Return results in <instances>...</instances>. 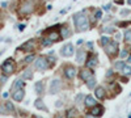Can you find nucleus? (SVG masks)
<instances>
[{"label":"nucleus","mask_w":131,"mask_h":118,"mask_svg":"<svg viewBox=\"0 0 131 118\" xmlns=\"http://www.w3.org/2000/svg\"><path fill=\"white\" fill-rule=\"evenodd\" d=\"M112 75H113V70H109L107 72H106V76L109 78V76H112Z\"/></svg>","instance_id":"ea45409f"},{"label":"nucleus","mask_w":131,"mask_h":118,"mask_svg":"<svg viewBox=\"0 0 131 118\" xmlns=\"http://www.w3.org/2000/svg\"><path fill=\"white\" fill-rule=\"evenodd\" d=\"M0 80H2V83H5V81H7V75L2 76V78H0Z\"/></svg>","instance_id":"a19ab883"},{"label":"nucleus","mask_w":131,"mask_h":118,"mask_svg":"<svg viewBox=\"0 0 131 118\" xmlns=\"http://www.w3.org/2000/svg\"><path fill=\"white\" fill-rule=\"evenodd\" d=\"M101 16H102L101 10H96V18H101Z\"/></svg>","instance_id":"e433bc0d"},{"label":"nucleus","mask_w":131,"mask_h":118,"mask_svg":"<svg viewBox=\"0 0 131 118\" xmlns=\"http://www.w3.org/2000/svg\"><path fill=\"white\" fill-rule=\"evenodd\" d=\"M34 89H36V92L38 94H41L43 92V81H37L36 85H34Z\"/></svg>","instance_id":"6ab92c4d"},{"label":"nucleus","mask_w":131,"mask_h":118,"mask_svg":"<svg viewBox=\"0 0 131 118\" xmlns=\"http://www.w3.org/2000/svg\"><path fill=\"white\" fill-rule=\"evenodd\" d=\"M8 94H9L8 92H4V93H3V97H4V99H7V97H8Z\"/></svg>","instance_id":"c03bdc74"},{"label":"nucleus","mask_w":131,"mask_h":118,"mask_svg":"<svg viewBox=\"0 0 131 118\" xmlns=\"http://www.w3.org/2000/svg\"><path fill=\"white\" fill-rule=\"evenodd\" d=\"M47 67H49V63H47V59H45V58H38L37 60H36V68L37 70H39V71H45V70H47Z\"/></svg>","instance_id":"423d86ee"},{"label":"nucleus","mask_w":131,"mask_h":118,"mask_svg":"<svg viewBox=\"0 0 131 118\" xmlns=\"http://www.w3.org/2000/svg\"><path fill=\"white\" fill-rule=\"evenodd\" d=\"M84 58H85V51L83 49H79L78 52H76V62H78V63H83Z\"/></svg>","instance_id":"2eb2a0df"},{"label":"nucleus","mask_w":131,"mask_h":118,"mask_svg":"<svg viewBox=\"0 0 131 118\" xmlns=\"http://www.w3.org/2000/svg\"><path fill=\"white\" fill-rule=\"evenodd\" d=\"M131 13V10H128V9H123V10H121V15L122 16H125V15H130Z\"/></svg>","instance_id":"c9c22d12"},{"label":"nucleus","mask_w":131,"mask_h":118,"mask_svg":"<svg viewBox=\"0 0 131 118\" xmlns=\"http://www.w3.org/2000/svg\"><path fill=\"white\" fill-rule=\"evenodd\" d=\"M5 108H7V110H8V112H13V110H15L13 104L10 102V101H7V102H5Z\"/></svg>","instance_id":"cd10ccee"},{"label":"nucleus","mask_w":131,"mask_h":118,"mask_svg":"<svg viewBox=\"0 0 131 118\" xmlns=\"http://www.w3.org/2000/svg\"><path fill=\"white\" fill-rule=\"evenodd\" d=\"M127 62H128V63H131V55H128V57H127Z\"/></svg>","instance_id":"de8ad7c7"},{"label":"nucleus","mask_w":131,"mask_h":118,"mask_svg":"<svg viewBox=\"0 0 131 118\" xmlns=\"http://www.w3.org/2000/svg\"><path fill=\"white\" fill-rule=\"evenodd\" d=\"M18 49L20 50H24V51H30V50L34 49V44H33V41H28V42H25V44L21 45Z\"/></svg>","instance_id":"f8f14e48"},{"label":"nucleus","mask_w":131,"mask_h":118,"mask_svg":"<svg viewBox=\"0 0 131 118\" xmlns=\"http://www.w3.org/2000/svg\"><path fill=\"white\" fill-rule=\"evenodd\" d=\"M24 96H25V91L21 88V89H16V91L13 92L12 97H13L15 101H21V100L24 99Z\"/></svg>","instance_id":"0eeeda50"},{"label":"nucleus","mask_w":131,"mask_h":118,"mask_svg":"<svg viewBox=\"0 0 131 118\" xmlns=\"http://www.w3.org/2000/svg\"><path fill=\"white\" fill-rule=\"evenodd\" d=\"M75 114H76V109H70L67 113V118H73Z\"/></svg>","instance_id":"c756f323"},{"label":"nucleus","mask_w":131,"mask_h":118,"mask_svg":"<svg viewBox=\"0 0 131 118\" xmlns=\"http://www.w3.org/2000/svg\"><path fill=\"white\" fill-rule=\"evenodd\" d=\"M21 88H24V80L18 79V80H16V81H15L13 87H12V91L15 92L16 89H21Z\"/></svg>","instance_id":"a211bd4d"},{"label":"nucleus","mask_w":131,"mask_h":118,"mask_svg":"<svg viewBox=\"0 0 131 118\" xmlns=\"http://www.w3.org/2000/svg\"><path fill=\"white\" fill-rule=\"evenodd\" d=\"M31 9H33V4H31L30 2H29V3H25L24 5H21V8H20V13H23V15L29 13Z\"/></svg>","instance_id":"9b49d317"},{"label":"nucleus","mask_w":131,"mask_h":118,"mask_svg":"<svg viewBox=\"0 0 131 118\" xmlns=\"http://www.w3.org/2000/svg\"><path fill=\"white\" fill-rule=\"evenodd\" d=\"M94 94H96L97 99H104L105 97V89L102 87H97L94 89Z\"/></svg>","instance_id":"dca6fc26"},{"label":"nucleus","mask_w":131,"mask_h":118,"mask_svg":"<svg viewBox=\"0 0 131 118\" xmlns=\"http://www.w3.org/2000/svg\"><path fill=\"white\" fill-rule=\"evenodd\" d=\"M33 79V72L31 70H26L24 73H23V80H31Z\"/></svg>","instance_id":"aec40b11"},{"label":"nucleus","mask_w":131,"mask_h":118,"mask_svg":"<svg viewBox=\"0 0 131 118\" xmlns=\"http://www.w3.org/2000/svg\"><path fill=\"white\" fill-rule=\"evenodd\" d=\"M24 29H25V24L18 25V30H20V31H24Z\"/></svg>","instance_id":"4c0bfd02"},{"label":"nucleus","mask_w":131,"mask_h":118,"mask_svg":"<svg viewBox=\"0 0 131 118\" xmlns=\"http://www.w3.org/2000/svg\"><path fill=\"white\" fill-rule=\"evenodd\" d=\"M2 71H3V73L4 75H10V73H13V71H15V63H13V60L12 59H7L3 64H2Z\"/></svg>","instance_id":"f03ea898"},{"label":"nucleus","mask_w":131,"mask_h":118,"mask_svg":"<svg viewBox=\"0 0 131 118\" xmlns=\"http://www.w3.org/2000/svg\"><path fill=\"white\" fill-rule=\"evenodd\" d=\"M126 57H128V51H127V49H123V50L121 51V58L125 59Z\"/></svg>","instance_id":"2f4dec72"},{"label":"nucleus","mask_w":131,"mask_h":118,"mask_svg":"<svg viewBox=\"0 0 131 118\" xmlns=\"http://www.w3.org/2000/svg\"><path fill=\"white\" fill-rule=\"evenodd\" d=\"M85 118H96V117H94V115H92V114H88Z\"/></svg>","instance_id":"a18cd8bd"},{"label":"nucleus","mask_w":131,"mask_h":118,"mask_svg":"<svg viewBox=\"0 0 131 118\" xmlns=\"http://www.w3.org/2000/svg\"><path fill=\"white\" fill-rule=\"evenodd\" d=\"M115 39H117V41L121 39V33H117V34H115Z\"/></svg>","instance_id":"79ce46f5"},{"label":"nucleus","mask_w":131,"mask_h":118,"mask_svg":"<svg viewBox=\"0 0 131 118\" xmlns=\"http://www.w3.org/2000/svg\"><path fill=\"white\" fill-rule=\"evenodd\" d=\"M102 112H104V108L100 106V105H94V106H92V109H91V114L94 115V117L102 115Z\"/></svg>","instance_id":"6e6552de"},{"label":"nucleus","mask_w":131,"mask_h":118,"mask_svg":"<svg viewBox=\"0 0 131 118\" xmlns=\"http://www.w3.org/2000/svg\"><path fill=\"white\" fill-rule=\"evenodd\" d=\"M33 60H34V55H33V54H31V55H28V57L25 58V62H26V63H31Z\"/></svg>","instance_id":"473e14b6"},{"label":"nucleus","mask_w":131,"mask_h":118,"mask_svg":"<svg viewBox=\"0 0 131 118\" xmlns=\"http://www.w3.org/2000/svg\"><path fill=\"white\" fill-rule=\"evenodd\" d=\"M66 12H67V10H66V9H62V10H60V15H64Z\"/></svg>","instance_id":"49530a36"},{"label":"nucleus","mask_w":131,"mask_h":118,"mask_svg":"<svg viewBox=\"0 0 131 118\" xmlns=\"http://www.w3.org/2000/svg\"><path fill=\"white\" fill-rule=\"evenodd\" d=\"M85 105L86 106H94V105H97V102H96V100H94V97L92 94H88V96H85Z\"/></svg>","instance_id":"4468645a"},{"label":"nucleus","mask_w":131,"mask_h":118,"mask_svg":"<svg viewBox=\"0 0 131 118\" xmlns=\"http://www.w3.org/2000/svg\"><path fill=\"white\" fill-rule=\"evenodd\" d=\"M86 46H88V47L92 50V47H93V44H92V42H88V45H86Z\"/></svg>","instance_id":"37998d69"},{"label":"nucleus","mask_w":131,"mask_h":118,"mask_svg":"<svg viewBox=\"0 0 131 118\" xmlns=\"http://www.w3.org/2000/svg\"><path fill=\"white\" fill-rule=\"evenodd\" d=\"M60 87H62V81L59 79L51 80V83H50V93L51 94H57L60 91Z\"/></svg>","instance_id":"39448f33"},{"label":"nucleus","mask_w":131,"mask_h":118,"mask_svg":"<svg viewBox=\"0 0 131 118\" xmlns=\"http://www.w3.org/2000/svg\"><path fill=\"white\" fill-rule=\"evenodd\" d=\"M127 3H128V4L131 5V0H127Z\"/></svg>","instance_id":"09e8293b"},{"label":"nucleus","mask_w":131,"mask_h":118,"mask_svg":"<svg viewBox=\"0 0 131 118\" xmlns=\"http://www.w3.org/2000/svg\"><path fill=\"white\" fill-rule=\"evenodd\" d=\"M123 37H125V41H126V42H131V30H130V29L125 31Z\"/></svg>","instance_id":"a878e982"},{"label":"nucleus","mask_w":131,"mask_h":118,"mask_svg":"<svg viewBox=\"0 0 131 118\" xmlns=\"http://www.w3.org/2000/svg\"><path fill=\"white\" fill-rule=\"evenodd\" d=\"M83 99H84V94H83V93H79L78 96H76V99H75V101H76V102L79 104V102H81V100H83Z\"/></svg>","instance_id":"7c9ffc66"},{"label":"nucleus","mask_w":131,"mask_h":118,"mask_svg":"<svg viewBox=\"0 0 131 118\" xmlns=\"http://www.w3.org/2000/svg\"><path fill=\"white\" fill-rule=\"evenodd\" d=\"M73 52H75V49H73V45L72 44H66L62 49H60V54L62 57H71L73 55Z\"/></svg>","instance_id":"20e7f679"},{"label":"nucleus","mask_w":131,"mask_h":118,"mask_svg":"<svg viewBox=\"0 0 131 118\" xmlns=\"http://www.w3.org/2000/svg\"><path fill=\"white\" fill-rule=\"evenodd\" d=\"M73 23L78 31H85L89 29V21L88 17L84 15V12H78L73 15Z\"/></svg>","instance_id":"f257e3e1"},{"label":"nucleus","mask_w":131,"mask_h":118,"mask_svg":"<svg viewBox=\"0 0 131 118\" xmlns=\"http://www.w3.org/2000/svg\"><path fill=\"white\" fill-rule=\"evenodd\" d=\"M105 51H106V54L110 55V57L115 55L117 51H118V44H117V41L115 42H113V41L109 42V44L105 46Z\"/></svg>","instance_id":"7ed1b4c3"},{"label":"nucleus","mask_w":131,"mask_h":118,"mask_svg":"<svg viewBox=\"0 0 131 118\" xmlns=\"http://www.w3.org/2000/svg\"><path fill=\"white\" fill-rule=\"evenodd\" d=\"M110 7H112L110 4H106V5L102 7V9H104V10H109V9H110Z\"/></svg>","instance_id":"58836bf2"},{"label":"nucleus","mask_w":131,"mask_h":118,"mask_svg":"<svg viewBox=\"0 0 131 118\" xmlns=\"http://www.w3.org/2000/svg\"><path fill=\"white\" fill-rule=\"evenodd\" d=\"M49 38H50L52 42H54V41H58V39H59V33H57V31H52Z\"/></svg>","instance_id":"bb28decb"},{"label":"nucleus","mask_w":131,"mask_h":118,"mask_svg":"<svg viewBox=\"0 0 131 118\" xmlns=\"http://www.w3.org/2000/svg\"><path fill=\"white\" fill-rule=\"evenodd\" d=\"M68 36H70V29H68L67 26L62 28V30H60V37H62V38H67Z\"/></svg>","instance_id":"412c9836"},{"label":"nucleus","mask_w":131,"mask_h":118,"mask_svg":"<svg viewBox=\"0 0 131 118\" xmlns=\"http://www.w3.org/2000/svg\"><path fill=\"white\" fill-rule=\"evenodd\" d=\"M34 106H36L37 109H39V110H43V112H47V110H49V109L46 108V105L43 104V101H42L41 99H37V100L34 101Z\"/></svg>","instance_id":"ddd939ff"},{"label":"nucleus","mask_w":131,"mask_h":118,"mask_svg":"<svg viewBox=\"0 0 131 118\" xmlns=\"http://www.w3.org/2000/svg\"><path fill=\"white\" fill-rule=\"evenodd\" d=\"M100 42H101V45H102V46H106L109 42H110V38H109L107 36H102L101 39H100Z\"/></svg>","instance_id":"b1692460"},{"label":"nucleus","mask_w":131,"mask_h":118,"mask_svg":"<svg viewBox=\"0 0 131 118\" xmlns=\"http://www.w3.org/2000/svg\"><path fill=\"white\" fill-rule=\"evenodd\" d=\"M123 66H125V62H117L115 63V70H118V71H121L122 68H123Z\"/></svg>","instance_id":"c85d7f7f"},{"label":"nucleus","mask_w":131,"mask_h":118,"mask_svg":"<svg viewBox=\"0 0 131 118\" xmlns=\"http://www.w3.org/2000/svg\"><path fill=\"white\" fill-rule=\"evenodd\" d=\"M85 83H86V87L91 88V89H93V88L96 87V84H97V80H96L94 76H92V78H89L88 80H86Z\"/></svg>","instance_id":"f3484780"},{"label":"nucleus","mask_w":131,"mask_h":118,"mask_svg":"<svg viewBox=\"0 0 131 118\" xmlns=\"http://www.w3.org/2000/svg\"><path fill=\"white\" fill-rule=\"evenodd\" d=\"M93 76V72L91 71V70H81L80 71V78H81V80H84V81H86L89 78H92Z\"/></svg>","instance_id":"9d476101"},{"label":"nucleus","mask_w":131,"mask_h":118,"mask_svg":"<svg viewBox=\"0 0 131 118\" xmlns=\"http://www.w3.org/2000/svg\"><path fill=\"white\" fill-rule=\"evenodd\" d=\"M0 113H2V114H7L8 113V110H7V108H5V106H0Z\"/></svg>","instance_id":"f704fd0d"},{"label":"nucleus","mask_w":131,"mask_h":118,"mask_svg":"<svg viewBox=\"0 0 131 118\" xmlns=\"http://www.w3.org/2000/svg\"><path fill=\"white\" fill-rule=\"evenodd\" d=\"M130 96H131V93H130Z\"/></svg>","instance_id":"3c124183"},{"label":"nucleus","mask_w":131,"mask_h":118,"mask_svg":"<svg viewBox=\"0 0 131 118\" xmlns=\"http://www.w3.org/2000/svg\"><path fill=\"white\" fill-rule=\"evenodd\" d=\"M121 71L123 72L125 76H131V67H130V66H126V64H125L123 68H122Z\"/></svg>","instance_id":"5701e85b"},{"label":"nucleus","mask_w":131,"mask_h":118,"mask_svg":"<svg viewBox=\"0 0 131 118\" xmlns=\"http://www.w3.org/2000/svg\"><path fill=\"white\" fill-rule=\"evenodd\" d=\"M96 64H97V59L96 58H91L88 62H86V67L88 68H94Z\"/></svg>","instance_id":"4be33fe9"},{"label":"nucleus","mask_w":131,"mask_h":118,"mask_svg":"<svg viewBox=\"0 0 131 118\" xmlns=\"http://www.w3.org/2000/svg\"><path fill=\"white\" fill-rule=\"evenodd\" d=\"M73 2H75V0H73Z\"/></svg>","instance_id":"603ef678"},{"label":"nucleus","mask_w":131,"mask_h":118,"mask_svg":"<svg viewBox=\"0 0 131 118\" xmlns=\"http://www.w3.org/2000/svg\"><path fill=\"white\" fill-rule=\"evenodd\" d=\"M64 75H66V78L67 79H70V80H72L73 78H75V75H76V70H75V67H67L64 70Z\"/></svg>","instance_id":"1a4fd4ad"},{"label":"nucleus","mask_w":131,"mask_h":118,"mask_svg":"<svg viewBox=\"0 0 131 118\" xmlns=\"http://www.w3.org/2000/svg\"><path fill=\"white\" fill-rule=\"evenodd\" d=\"M57 118H62V117H60V115H58V117H57Z\"/></svg>","instance_id":"8fccbe9b"},{"label":"nucleus","mask_w":131,"mask_h":118,"mask_svg":"<svg viewBox=\"0 0 131 118\" xmlns=\"http://www.w3.org/2000/svg\"><path fill=\"white\" fill-rule=\"evenodd\" d=\"M104 31H106V33H113V31H114V29H113L112 26H106V28L104 29Z\"/></svg>","instance_id":"72a5a7b5"},{"label":"nucleus","mask_w":131,"mask_h":118,"mask_svg":"<svg viewBox=\"0 0 131 118\" xmlns=\"http://www.w3.org/2000/svg\"><path fill=\"white\" fill-rule=\"evenodd\" d=\"M50 45H52V41H51L50 38H43V39H42V46H43V47L50 46Z\"/></svg>","instance_id":"393cba45"}]
</instances>
